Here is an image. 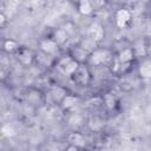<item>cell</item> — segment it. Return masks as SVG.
Segmentation results:
<instances>
[{"mask_svg":"<svg viewBox=\"0 0 151 151\" xmlns=\"http://www.w3.org/2000/svg\"><path fill=\"white\" fill-rule=\"evenodd\" d=\"M58 66H59V70L64 74L72 76L76 72V70L79 67V63L77 60L71 59V58H64V59H61L59 61V65Z\"/></svg>","mask_w":151,"mask_h":151,"instance_id":"6da1fadb","label":"cell"},{"mask_svg":"<svg viewBox=\"0 0 151 151\" xmlns=\"http://www.w3.org/2000/svg\"><path fill=\"white\" fill-rule=\"evenodd\" d=\"M73 77V80L80 85H85L88 83L90 80V74H88V71L85 66L83 65H79V67L76 70V72L72 74Z\"/></svg>","mask_w":151,"mask_h":151,"instance_id":"7a4b0ae2","label":"cell"},{"mask_svg":"<svg viewBox=\"0 0 151 151\" xmlns=\"http://www.w3.org/2000/svg\"><path fill=\"white\" fill-rule=\"evenodd\" d=\"M110 57V53L107 51H103V50H96L91 53V63L94 65H100L103 63H105Z\"/></svg>","mask_w":151,"mask_h":151,"instance_id":"3957f363","label":"cell"},{"mask_svg":"<svg viewBox=\"0 0 151 151\" xmlns=\"http://www.w3.org/2000/svg\"><path fill=\"white\" fill-rule=\"evenodd\" d=\"M40 48L42 52H45L46 54H52L54 52H57L58 50V44L52 40V39H45L40 42Z\"/></svg>","mask_w":151,"mask_h":151,"instance_id":"277c9868","label":"cell"},{"mask_svg":"<svg viewBox=\"0 0 151 151\" xmlns=\"http://www.w3.org/2000/svg\"><path fill=\"white\" fill-rule=\"evenodd\" d=\"M88 37L94 41H100L104 37V29L99 24H93L88 29Z\"/></svg>","mask_w":151,"mask_h":151,"instance_id":"5b68a950","label":"cell"},{"mask_svg":"<svg viewBox=\"0 0 151 151\" xmlns=\"http://www.w3.org/2000/svg\"><path fill=\"white\" fill-rule=\"evenodd\" d=\"M116 20L119 27H124L130 20V12L127 9H119L116 14Z\"/></svg>","mask_w":151,"mask_h":151,"instance_id":"8992f818","label":"cell"},{"mask_svg":"<svg viewBox=\"0 0 151 151\" xmlns=\"http://www.w3.org/2000/svg\"><path fill=\"white\" fill-rule=\"evenodd\" d=\"M139 74L143 78H151V60H145L140 64Z\"/></svg>","mask_w":151,"mask_h":151,"instance_id":"52a82bcc","label":"cell"},{"mask_svg":"<svg viewBox=\"0 0 151 151\" xmlns=\"http://www.w3.org/2000/svg\"><path fill=\"white\" fill-rule=\"evenodd\" d=\"M32 58H33V55H32V52H31L29 50L24 48V50H21V51L18 53V59H19L22 64H25V65L29 64V63L32 61Z\"/></svg>","mask_w":151,"mask_h":151,"instance_id":"ba28073f","label":"cell"},{"mask_svg":"<svg viewBox=\"0 0 151 151\" xmlns=\"http://www.w3.org/2000/svg\"><path fill=\"white\" fill-rule=\"evenodd\" d=\"M67 32L65 31V29H63V28H59V29H57L55 32H54V41L58 44V45H63L66 40H67Z\"/></svg>","mask_w":151,"mask_h":151,"instance_id":"9c48e42d","label":"cell"},{"mask_svg":"<svg viewBox=\"0 0 151 151\" xmlns=\"http://www.w3.org/2000/svg\"><path fill=\"white\" fill-rule=\"evenodd\" d=\"M78 8H79V12H80L81 14H85V15L90 14V13L93 11L90 0H80V1H79V7H78Z\"/></svg>","mask_w":151,"mask_h":151,"instance_id":"30bf717a","label":"cell"},{"mask_svg":"<svg viewBox=\"0 0 151 151\" xmlns=\"http://www.w3.org/2000/svg\"><path fill=\"white\" fill-rule=\"evenodd\" d=\"M96 45H97V41H94L92 38H86V39H84L83 41H81V45H80V47L81 48H84L86 52H93L94 51V47H96Z\"/></svg>","mask_w":151,"mask_h":151,"instance_id":"8fae6325","label":"cell"},{"mask_svg":"<svg viewBox=\"0 0 151 151\" xmlns=\"http://www.w3.org/2000/svg\"><path fill=\"white\" fill-rule=\"evenodd\" d=\"M68 140H70L72 144L77 145V146H83V145L85 144V142H84V137H83L80 133H77V132L71 133V134L68 136Z\"/></svg>","mask_w":151,"mask_h":151,"instance_id":"7c38bea8","label":"cell"},{"mask_svg":"<svg viewBox=\"0 0 151 151\" xmlns=\"http://www.w3.org/2000/svg\"><path fill=\"white\" fill-rule=\"evenodd\" d=\"M132 58H133V53H132V50H130V48H126V50L122 51V52L119 53V57H118L119 61L123 63V64L131 61Z\"/></svg>","mask_w":151,"mask_h":151,"instance_id":"4fadbf2b","label":"cell"},{"mask_svg":"<svg viewBox=\"0 0 151 151\" xmlns=\"http://www.w3.org/2000/svg\"><path fill=\"white\" fill-rule=\"evenodd\" d=\"M78 99L73 96H65V98L61 100V105L64 109H71L77 104Z\"/></svg>","mask_w":151,"mask_h":151,"instance_id":"5bb4252c","label":"cell"},{"mask_svg":"<svg viewBox=\"0 0 151 151\" xmlns=\"http://www.w3.org/2000/svg\"><path fill=\"white\" fill-rule=\"evenodd\" d=\"M52 97L55 99V100H63L64 98H65V92H64V90L63 88H60V87H54L53 90H52Z\"/></svg>","mask_w":151,"mask_h":151,"instance_id":"9a60e30c","label":"cell"},{"mask_svg":"<svg viewBox=\"0 0 151 151\" xmlns=\"http://www.w3.org/2000/svg\"><path fill=\"white\" fill-rule=\"evenodd\" d=\"M4 48H5L6 52H13V51H15L18 48V45L13 40H6L4 42Z\"/></svg>","mask_w":151,"mask_h":151,"instance_id":"2e32d148","label":"cell"},{"mask_svg":"<svg viewBox=\"0 0 151 151\" xmlns=\"http://www.w3.org/2000/svg\"><path fill=\"white\" fill-rule=\"evenodd\" d=\"M14 129L9 125V124H6V125H4L2 127H1V133L5 136V137H11V136H13L14 134Z\"/></svg>","mask_w":151,"mask_h":151,"instance_id":"e0dca14e","label":"cell"},{"mask_svg":"<svg viewBox=\"0 0 151 151\" xmlns=\"http://www.w3.org/2000/svg\"><path fill=\"white\" fill-rule=\"evenodd\" d=\"M105 104H106V106H107L109 109H113V107H114V105H116V99H114V97H113L111 93H109V94L105 96Z\"/></svg>","mask_w":151,"mask_h":151,"instance_id":"ac0fdd59","label":"cell"},{"mask_svg":"<svg viewBox=\"0 0 151 151\" xmlns=\"http://www.w3.org/2000/svg\"><path fill=\"white\" fill-rule=\"evenodd\" d=\"M80 122H81V119H80L79 116H73V117L70 119V123H71L72 125H79Z\"/></svg>","mask_w":151,"mask_h":151,"instance_id":"d6986e66","label":"cell"},{"mask_svg":"<svg viewBox=\"0 0 151 151\" xmlns=\"http://www.w3.org/2000/svg\"><path fill=\"white\" fill-rule=\"evenodd\" d=\"M149 52H150V54H151V47H149Z\"/></svg>","mask_w":151,"mask_h":151,"instance_id":"ffe728a7","label":"cell"}]
</instances>
